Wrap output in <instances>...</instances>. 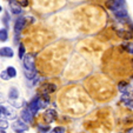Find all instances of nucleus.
Wrapping results in <instances>:
<instances>
[{
	"mask_svg": "<svg viewBox=\"0 0 133 133\" xmlns=\"http://www.w3.org/2000/svg\"><path fill=\"white\" fill-rule=\"evenodd\" d=\"M55 117H57V113H55L54 110H48V111H46L45 114H44V119H45L47 123H52L55 119Z\"/></svg>",
	"mask_w": 133,
	"mask_h": 133,
	"instance_id": "8",
	"label": "nucleus"
},
{
	"mask_svg": "<svg viewBox=\"0 0 133 133\" xmlns=\"http://www.w3.org/2000/svg\"><path fill=\"white\" fill-rule=\"evenodd\" d=\"M20 133H24V132H20Z\"/></svg>",
	"mask_w": 133,
	"mask_h": 133,
	"instance_id": "28",
	"label": "nucleus"
},
{
	"mask_svg": "<svg viewBox=\"0 0 133 133\" xmlns=\"http://www.w3.org/2000/svg\"><path fill=\"white\" fill-rule=\"evenodd\" d=\"M13 50L11 47H1L0 48V57H5V58H12L13 57Z\"/></svg>",
	"mask_w": 133,
	"mask_h": 133,
	"instance_id": "9",
	"label": "nucleus"
},
{
	"mask_svg": "<svg viewBox=\"0 0 133 133\" xmlns=\"http://www.w3.org/2000/svg\"><path fill=\"white\" fill-rule=\"evenodd\" d=\"M1 11H3V7H1V6H0V12H1Z\"/></svg>",
	"mask_w": 133,
	"mask_h": 133,
	"instance_id": "26",
	"label": "nucleus"
},
{
	"mask_svg": "<svg viewBox=\"0 0 133 133\" xmlns=\"http://www.w3.org/2000/svg\"><path fill=\"white\" fill-rule=\"evenodd\" d=\"M127 51L131 53V54H133V44H130V45L127 46Z\"/></svg>",
	"mask_w": 133,
	"mask_h": 133,
	"instance_id": "24",
	"label": "nucleus"
},
{
	"mask_svg": "<svg viewBox=\"0 0 133 133\" xmlns=\"http://www.w3.org/2000/svg\"><path fill=\"white\" fill-rule=\"evenodd\" d=\"M50 133H64V128L63 127H55V128H53Z\"/></svg>",
	"mask_w": 133,
	"mask_h": 133,
	"instance_id": "21",
	"label": "nucleus"
},
{
	"mask_svg": "<svg viewBox=\"0 0 133 133\" xmlns=\"http://www.w3.org/2000/svg\"><path fill=\"white\" fill-rule=\"evenodd\" d=\"M114 13V17L117 18V19H126V18L128 17L127 14V11H126L125 6H123V7H120L119 10H117L116 12H113Z\"/></svg>",
	"mask_w": 133,
	"mask_h": 133,
	"instance_id": "6",
	"label": "nucleus"
},
{
	"mask_svg": "<svg viewBox=\"0 0 133 133\" xmlns=\"http://www.w3.org/2000/svg\"><path fill=\"white\" fill-rule=\"evenodd\" d=\"M19 5L21 7H26L28 5V0H19Z\"/></svg>",
	"mask_w": 133,
	"mask_h": 133,
	"instance_id": "22",
	"label": "nucleus"
},
{
	"mask_svg": "<svg viewBox=\"0 0 133 133\" xmlns=\"http://www.w3.org/2000/svg\"><path fill=\"white\" fill-rule=\"evenodd\" d=\"M6 108L5 107H3V106H0V118L3 117V114H6Z\"/></svg>",
	"mask_w": 133,
	"mask_h": 133,
	"instance_id": "23",
	"label": "nucleus"
},
{
	"mask_svg": "<svg viewBox=\"0 0 133 133\" xmlns=\"http://www.w3.org/2000/svg\"><path fill=\"white\" fill-rule=\"evenodd\" d=\"M0 133H4V131H3V130H0Z\"/></svg>",
	"mask_w": 133,
	"mask_h": 133,
	"instance_id": "27",
	"label": "nucleus"
},
{
	"mask_svg": "<svg viewBox=\"0 0 133 133\" xmlns=\"http://www.w3.org/2000/svg\"><path fill=\"white\" fill-rule=\"evenodd\" d=\"M43 91H44V93L45 94H47V93H52V92H54L55 91V86L54 85H52V84H46L45 86L43 87Z\"/></svg>",
	"mask_w": 133,
	"mask_h": 133,
	"instance_id": "11",
	"label": "nucleus"
},
{
	"mask_svg": "<svg viewBox=\"0 0 133 133\" xmlns=\"http://www.w3.org/2000/svg\"><path fill=\"white\" fill-rule=\"evenodd\" d=\"M45 105H46V103H43L41 98H39V97H34V98L32 99V101L30 103L28 110H30L33 114H35V113L40 110V108L45 107Z\"/></svg>",
	"mask_w": 133,
	"mask_h": 133,
	"instance_id": "1",
	"label": "nucleus"
},
{
	"mask_svg": "<svg viewBox=\"0 0 133 133\" xmlns=\"http://www.w3.org/2000/svg\"><path fill=\"white\" fill-rule=\"evenodd\" d=\"M127 87H128V84L126 81H120L118 84V90L120 91L121 93H126L127 92Z\"/></svg>",
	"mask_w": 133,
	"mask_h": 133,
	"instance_id": "12",
	"label": "nucleus"
},
{
	"mask_svg": "<svg viewBox=\"0 0 133 133\" xmlns=\"http://www.w3.org/2000/svg\"><path fill=\"white\" fill-rule=\"evenodd\" d=\"M123 101L127 107H130L131 110H133V100H131V99H128V98H123Z\"/></svg>",
	"mask_w": 133,
	"mask_h": 133,
	"instance_id": "16",
	"label": "nucleus"
},
{
	"mask_svg": "<svg viewBox=\"0 0 133 133\" xmlns=\"http://www.w3.org/2000/svg\"><path fill=\"white\" fill-rule=\"evenodd\" d=\"M25 71H35L34 70V54H26L23 59Z\"/></svg>",
	"mask_w": 133,
	"mask_h": 133,
	"instance_id": "2",
	"label": "nucleus"
},
{
	"mask_svg": "<svg viewBox=\"0 0 133 133\" xmlns=\"http://www.w3.org/2000/svg\"><path fill=\"white\" fill-rule=\"evenodd\" d=\"M21 119H23L25 123H32V119H33V113L31 112L28 108L24 110L21 112Z\"/></svg>",
	"mask_w": 133,
	"mask_h": 133,
	"instance_id": "7",
	"label": "nucleus"
},
{
	"mask_svg": "<svg viewBox=\"0 0 133 133\" xmlns=\"http://www.w3.org/2000/svg\"><path fill=\"white\" fill-rule=\"evenodd\" d=\"M10 5H11V11H12L13 14H21V7L18 5L15 0H11Z\"/></svg>",
	"mask_w": 133,
	"mask_h": 133,
	"instance_id": "10",
	"label": "nucleus"
},
{
	"mask_svg": "<svg viewBox=\"0 0 133 133\" xmlns=\"http://www.w3.org/2000/svg\"><path fill=\"white\" fill-rule=\"evenodd\" d=\"M24 57H25V46L20 44L19 45V58L24 59Z\"/></svg>",
	"mask_w": 133,
	"mask_h": 133,
	"instance_id": "18",
	"label": "nucleus"
},
{
	"mask_svg": "<svg viewBox=\"0 0 133 133\" xmlns=\"http://www.w3.org/2000/svg\"><path fill=\"white\" fill-rule=\"evenodd\" d=\"M25 26V18L23 17H19L15 20V24H14V35H15V43L18 41V38H19V34H20L21 30L24 28Z\"/></svg>",
	"mask_w": 133,
	"mask_h": 133,
	"instance_id": "3",
	"label": "nucleus"
},
{
	"mask_svg": "<svg viewBox=\"0 0 133 133\" xmlns=\"http://www.w3.org/2000/svg\"><path fill=\"white\" fill-rule=\"evenodd\" d=\"M126 133H133V127H132V128H130V130H128Z\"/></svg>",
	"mask_w": 133,
	"mask_h": 133,
	"instance_id": "25",
	"label": "nucleus"
},
{
	"mask_svg": "<svg viewBox=\"0 0 133 133\" xmlns=\"http://www.w3.org/2000/svg\"><path fill=\"white\" fill-rule=\"evenodd\" d=\"M25 77L27 79H33L35 77V71H25Z\"/></svg>",
	"mask_w": 133,
	"mask_h": 133,
	"instance_id": "17",
	"label": "nucleus"
},
{
	"mask_svg": "<svg viewBox=\"0 0 133 133\" xmlns=\"http://www.w3.org/2000/svg\"><path fill=\"white\" fill-rule=\"evenodd\" d=\"M7 72H8V74H10L11 78H14L15 75H17V70H15L14 67H12V66L7 67Z\"/></svg>",
	"mask_w": 133,
	"mask_h": 133,
	"instance_id": "15",
	"label": "nucleus"
},
{
	"mask_svg": "<svg viewBox=\"0 0 133 133\" xmlns=\"http://www.w3.org/2000/svg\"><path fill=\"white\" fill-rule=\"evenodd\" d=\"M0 78L4 79V80H8V79L11 78L10 74H8V72H7V70H5V71H3V72H1V74H0Z\"/></svg>",
	"mask_w": 133,
	"mask_h": 133,
	"instance_id": "19",
	"label": "nucleus"
},
{
	"mask_svg": "<svg viewBox=\"0 0 133 133\" xmlns=\"http://www.w3.org/2000/svg\"><path fill=\"white\" fill-rule=\"evenodd\" d=\"M7 127H8L7 120H5V119H0V128L5 130V128H7Z\"/></svg>",
	"mask_w": 133,
	"mask_h": 133,
	"instance_id": "20",
	"label": "nucleus"
},
{
	"mask_svg": "<svg viewBox=\"0 0 133 133\" xmlns=\"http://www.w3.org/2000/svg\"><path fill=\"white\" fill-rule=\"evenodd\" d=\"M13 128H14V131H17V132H24V131H26L27 130V125H26L24 121H21V120H17L14 124H13Z\"/></svg>",
	"mask_w": 133,
	"mask_h": 133,
	"instance_id": "5",
	"label": "nucleus"
},
{
	"mask_svg": "<svg viewBox=\"0 0 133 133\" xmlns=\"http://www.w3.org/2000/svg\"><path fill=\"white\" fill-rule=\"evenodd\" d=\"M8 38V33L6 28H1L0 30V41H6Z\"/></svg>",
	"mask_w": 133,
	"mask_h": 133,
	"instance_id": "13",
	"label": "nucleus"
},
{
	"mask_svg": "<svg viewBox=\"0 0 133 133\" xmlns=\"http://www.w3.org/2000/svg\"><path fill=\"white\" fill-rule=\"evenodd\" d=\"M10 99H17L18 98V96H19V93H18V90L15 87H12L10 90Z\"/></svg>",
	"mask_w": 133,
	"mask_h": 133,
	"instance_id": "14",
	"label": "nucleus"
},
{
	"mask_svg": "<svg viewBox=\"0 0 133 133\" xmlns=\"http://www.w3.org/2000/svg\"><path fill=\"white\" fill-rule=\"evenodd\" d=\"M106 6H107L108 10L113 11V12H116L117 10H119L120 7H123V4H120L118 0H108L107 3H106Z\"/></svg>",
	"mask_w": 133,
	"mask_h": 133,
	"instance_id": "4",
	"label": "nucleus"
}]
</instances>
